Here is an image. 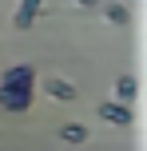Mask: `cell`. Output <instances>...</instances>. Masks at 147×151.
<instances>
[{
    "instance_id": "1",
    "label": "cell",
    "mask_w": 147,
    "mask_h": 151,
    "mask_svg": "<svg viewBox=\"0 0 147 151\" xmlns=\"http://www.w3.org/2000/svg\"><path fill=\"white\" fill-rule=\"evenodd\" d=\"M32 96H36V72L28 64H16V68H8L0 76V107L4 111H12V115L28 111Z\"/></svg>"
},
{
    "instance_id": "2",
    "label": "cell",
    "mask_w": 147,
    "mask_h": 151,
    "mask_svg": "<svg viewBox=\"0 0 147 151\" xmlns=\"http://www.w3.org/2000/svg\"><path fill=\"white\" fill-rule=\"evenodd\" d=\"M100 119H108L111 127H131V123H135V115H131V104L103 99V104H100Z\"/></svg>"
},
{
    "instance_id": "3",
    "label": "cell",
    "mask_w": 147,
    "mask_h": 151,
    "mask_svg": "<svg viewBox=\"0 0 147 151\" xmlns=\"http://www.w3.org/2000/svg\"><path fill=\"white\" fill-rule=\"evenodd\" d=\"M40 12H44V0H20V8L12 12V24H16L20 32H28L32 24H36V16H40Z\"/></svg>"
},
{
    "instance_id": "4",
    "label": "cell",
    "mask_w": 147,
    "mask_h": 151,
    "mask_svg": "<svg viewBox=\"0 0 147 151\" xmlns=\"http://www.w3.org/2000/svg\"><path fill=\"white\" fill-rule=\"evenodd\" d=\"M44 96L60 99V104H76V99H80V91H76V83H68V80H56V76H48V80H44Z\"/></svg>"
},
{
    "instance_id": "5",
    "label": "cell",
    "mask_w": 147,
    "mask_h": 151,
    "mask_svg": "<svg viewBox=\"0 0 147 151\" xmlns=\"http://www.w3.org/2000/svg\"><path fill=\"white\" fill-rule=\"evenodd\" d=\"M135 96H139L135 76H119V80H115V99H119V104H135Z\"/></svg>"
},
{
    "instance_id": "6",
    "label": "cell",
    "mask_w": 147,
    "mask_h": 151,
    "mask_svg": "<svg viewBox=\"0 0 147 151\" xmlns=\"http://www.w3.org/2000/svg\"><path fill=\"white\" fill-rule=\"evenodd\" d=\"M103 20H108V24H115V28H127L131 12H127L123 4H103Z\"/></svg>"
},
{
    "instance_id": "7",
    "label": "cell",
    "mask_w": 147,
    "mask_h": 151,
    "mask_svg": "<svg viewBox=\"0 0 147 151\" xmlns=\"http://www.w3.org/2000/svg\"><path fill=\"white\" fill-rule=\"evenodd\" d=\"M60 135L68 139V143H84V139H87V127H84V123H64Z\"/></svg>"
},
{
    "instance_id": "8",
    "label": "cell",
    "mask_w": 147,
    "mask_h": 151,
    "mask_svg": "<svg viewBox=\"0 0 147 151\" xmlns=\"http://www.w3.org/2000/svg\"><path fill=\"white\" fill-rule=\"evenodd\" d=\"M76 4H80V8H92V4H100V0H76Z\"/></svg>"
}]
</instances>
